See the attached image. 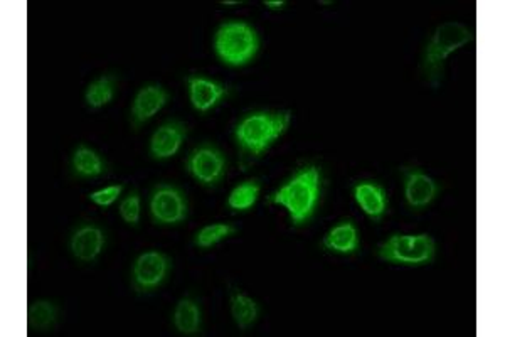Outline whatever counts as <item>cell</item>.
<instances>
[{
	"label": "cell",
	"mask_w": 505,
	"mask_h": 337,
	"mask_svg": "<svg viewBox=\"0 0 505 337\" xmlns=\"http://www.w3.org/2000/svg\"><path fill=\"white\" fill-rule=\"evenodd\" d=\"M56 321V307L50 302H34L29 307V325L34 329H50Z\"/></svg>",
	"instance_id": "obj_22"
},
{
	"label": "cell",
	"mask_w": 505,
	"mask_h": 337,
	"mask_svg": "<svg viewBox=\"0 0 505 337\" xmlns=\"http://www.w3.org/2000/svg\"><path fill=\"white\" fill-rule=\"evenodd\" d=\"M231 314H233L234 323L239 329H248L258 319V304L253 298L245 296L243 292L234 290L233 296H231Z\"/></svg>",
	"instance_id": "obj_18"
},
{
	"label": "cell",
	"mask_w": 505,
	"mask_h": 337,
	"mask_svg": "<svg viewBox=\"0 0 505 337\" xmlns=\"http://www.w3.org/2000/svg\"><path fill=\"white\" fill-rule=\"evenodd\" d=\"M440 184L419 168L404 170V197L413 211L428 208L440 195Z\"/></svg>",
	"instance_id": "obj_9"
},
{
	"label": "cell",
	"mask_w": 505,
	"mask_h": 337,
	"mask_svg": "<svg viewBox=\"0 0 505 337\" xmlns=\"http://www.w3.org/2000/svg\"><path fill=\"white\" fill-rule=\"evenodd\" d=\"M170 260L160 251H145L135 260L131 280L137 292H152L167 278L170 272Z\"/></svg>",
	"instance_id": "obj_6"
},
{
	"label": "cell",
	"mask_w": 505,
	"mask_h": 337,
	"mask_svg": "<svg viewBox=\"0 0 505 337\" xmlns=\"http://www.w3.org/2000/svg\"><path fill=\"white\" fill-rule=\"evenodd\" d=\"M473 41V32L468 27L448 21L435 29L423 52V75L437 88L443 79L445 61L452 52Z\"/></svg>",
	"instance_id": "obj_2"
},
{
	"label": "cell",
	"mask_w": 505,
	"mask_h": 337,
	"mask_svg": "<svg viewBox=\"0 0 505 337\" xmlns=\"http://www.w3.org/2000/svg\"><path fill=\"white\" fill-rule=\"evenodd\" d=\"M189 98L197 112L206 114L211 108L220 104L224 96H228V88L218 81L204 77H191L187 79Z\"/></svg>",
	"instance_id": "obj_12"
},
{
	"label": "cell",
	"mask_w": 505,
	"mask_h": 337,
	"mask_svg": "<svg viewBox=\"0 0 505 337\" xmlns=\"http://www.w3.org/2000/svg\"><path fill=\"white\" fill-rule=\"evenodd\" d=\"M187 170L203 186H216L226 174V159L216 147L203 145L187 159Z\"/></svg>",
	"instance_id": "obj_7"
},
{
	"label": "cell",
	"mask_w": 505,
	"mask_h": 337,
	"mask_svg": "<svg viewBox=\"0 0 505 337\" xmlns=\"http://www.w3.org/2000/svg\"><path fill=\"white\" fill-rule=\"evenodd\" d=\"M150 214L157 224H179L187 218V201L177 187L160 186L150 197Z\"/></svg>",
	"instance_id": "obj_8"
},
{
	"label": "cell",
	"mask_w": 505,
	"mask_h": 337,
	"mask_svg": "<svg viewBox=\"0 0 505 337\" xmlns=\"http://www.w3.org/2000/svg\"><path fill=\"white\" fill-rule=\"evenodd\" d=\"M187 137V129L181 122H168L156 130L150 141V156L157 160H166L181 150L182 142Z\"/></svg>",
	"instance_id": "obj_11"
},
{
	"label": "cell",
	"mask_w": 505,
	"mask_h": 337,
	"mask_svg": "<svg viewBox=\"0 0 505 337\" xmlns=\"http://www.w3.org/2000/svg\"><path fill=\"white\" fill-rule=\"evenodd\" d=\"M324 248L334 253H354L359 248V234L352 221H342L325 234Z\"/></svg>",
	"instance_id": "obj_15"
},
{
	"label": "cell",
	"mask_w": 505,
	"mask_h": 337,
	"mask_svg": "<svg viewBox=\"0 0 505 337\" xmlns=\"http://www.w3.org/2000/svg\"><path fill=\"white\" fill-rule=\"evenodd\" d=\"M122 191H123L122 184L110 186V187H104V189H100L96 193H91L90 199L95 205L106 208V206H110V205H113L117 201L120 195H122Z\"/></svg>",
	"instance_id": "obj_24"
},
{
	"label": "cell",
	"mask_w": 505,
	"mask_h": 337,
	"mask_svg": "<svg viewBox=\"0 0 505 337\" xmlns=\"http://www.w3.org/2000/svg\"><path fill=\"white\" fill-rule=\"evenodd\" d=\"M203 324L201 307L193 298H182L174 311V325L181 334H195Z\"/></svg>",
	"instance_id": "obj_16"
},
{
	"label": "cell",
	"mask_w": 505,
	"mask_h": 337,
	"mask_svg": "<svg viewBox=\"0 0 505 337\" xmlns=\"http://www.w3.org/2000/svg\"><path fill=\"white\" fill-rule=\"evenodd\" d=\"M290 125V114H251L234 130L236 142L249 157L265 154Z\"/></svg>",
	"instance_id": "obj_3"
},
{
	"label": "cell",
	"mask_w": 505,
	"mask_h": 337,
	"mask_svg": "<svg viewBox=\"0 0 505 337\" xmlns=\"http://www.w3.org/2000/svg\"><path fill=\"white\" fill-rule=\"evenodd\" d=\"M354 197L371 220H381L388 211V196L376 182L364 181L356 184Z\"/></svg>",
	"instance_id": "obj_14"
},
{
	"label": "cell",
	"mask_w": 505,
	"mask_h": 337,
	"mask_svg": "<svg viewBox=\"0 0 505 337\" xmlns=\"http://www.w3.org/2000/svg\"><path fill=\"white\" fill-rule=\"evenodd\" d=\"M104 247V233L93 224H86L78 228L71 238V251L73 255L83 261L91 263L102 255Z\"/></svg>",
	"instance_id": "obj_13"
},
{
	"label": "cell",
	"mask_w": 505,
	"mask_h": 337,
	"mask_svg": "<svg viewBox=\"0 0 505 337\" xmlns=\"http://www.w3.org/2000/svg\"><path fill=\"white\" fill-rule=\"evenodd\" d=\"M120 216L125 223L131 226H137L140 221V196L137 191H133L129 197H125L120 205Z\"/></svg>",
	"instance_id": "obj_23"
},
{
	"label": "cell",
	"mask_w": 505,
	"mask_h": 337,
	"mask_svg": "<svg viewBox=\"0 0 505 337\" xmlns=\"http://www.w3.org/2000/svg\"><path fill=\"white\" fill-rule=\"evenodd\" d=\"M322 176L317 168H305L297 172L285 186L270 197V203L280 205L288 211L293 224L311 220L320 199Z\"/></svg>",
	"instance_id": "obj_1"
},
{
	"label": "cell",
	"mask_w": 505,
	"mask_h": 337,
	"mask_svg": "<svg viewBox=\"0 0 505 337\" xmlns=\"http://www.w3.org/2000/svg\"><path fill=\"white\" fill-rule=\"evenodd\" d=\"M115 96V79L112 77H102L90 83L85 93V100L91 108H102L110 104Z\"/></svg>",
	"instance_id": "obj_19"
},
{
	"label": "cell",
	"mask_w": 505,
	"mask_h": 337,
	"mask_svg": "<svg viewBox=\"0 0 505 337\" xmlns=\"http://www.w3.org/2000/svg\"><path fill=\"white\" fill-rule=\"evenodd\" d=\"M259 196V184L257 181H247L234 187L233 193L230 195L228 205L234 211H248L253 208Z\"/></svg>",
	"instance_id": "obj_20"
},
{
	"label": "cell",
	"mask_w": 505,
	"mask_h": 337,
	"mask_svg": "<svg viewBox=\"0 0 505 337\" xmlns=\"http://www.w3.org/2000/svg\"><path fill=\"white\" fill-rule=\"evenodd\" d=\"M234 232H236V230H234L233 226H230V224H222V223L211 224V226L203 228L199 233L195 234L194 243L197 247L206 250V248L218 245L224 238L231 236Z\"/></svg>",
	"instance_id": "obj_21"
},
{
	"label": "cell",
	"mask_w": 505,
	"mask_h": 337,
	"mask_svg": "<svg viewBox=\"0 0 505 337\" xmlns=\"http://www.w3.org/2000/svg\"><path fill=\"white\" fill-rule=\"evenodd\" d=\"M265 5L270 7V9H284V7H285V2H278V0H276V2H272V0H266Z\"/></svg>",
	"instance_id": "obj_25"
},
{
	"label": "cell",
	"mask_w": 505,
	"mask_h": 337,
	"mask_svg": "<svg viewBox=\"0 0 505 337\" xmlns=\"http://www.w3.org/2000/svg\"><path fill=\"white\" fill-rule=\"evenodd\" d=\"M377 255L392 265H427L435 259V241L429 234H392Z\"/></svg>",
	"instance_id": "obj_5"
},
{
	"label": "cell",
	"mask_w": 505,
	"mask_h": 337,
	"mask_svg": "<svg viewBox=\"0 0 505 337\" xmlns=\"http://www.w3.org/2000/svg\"><path fill=\"white\" fill-rule=\"evenodd\" d=\"M214 46L226 65H247L258 52V34L247 23L231 21L220 27Z\"/></svg>",
	"instance_id": "obj_4"
},
{
	"label": "cell",
	"mask_w": 505,
	"mask_h": 337,
	"mask_svg": "<svg viewBox=\"0 0 505 337\" xmlns=\"http://www.w3.org/2000/svg\"><path fill=\"white\" fill-rule=\"evenodd\" d=\"M168 102V93L158 85H147L137 93L131 105V125L139 130L145 122L157 115Z\"/></svg>",
	"instance_id": "obj_10"
},
{
	"label": "cell",
	"mask_w": 505,
	"mask_h": 337,
	"mask_svg": "<svg viewBox=\"0 0 505 337\" xmlns=\"http://www.w3.org/2000/svg\"><path fill=\"white\" fill-rule=\"evenodd\" d=\"M73 170L79 178H98L106 168L102 157L88 147L81 145L73 154Z\"/></svg>",
	"instance_id": "obj_17"
}]
</instances>
